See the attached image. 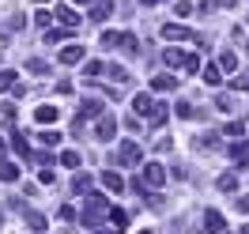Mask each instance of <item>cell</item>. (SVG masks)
Masks as SVG:
<instances>
[{
    "instance_id": "9",
    "label": "cell",
    "mask_w": 249,
    "mask_h": 234,
    "mask_svg": "<svg viewBox=\"0 0 249 234\" xmlns=\"http://www.w3.org/2000/svg\"><path fill=\"white\" fill-rule=\"evenodd\" d=\"M143 181L159 189V185H162V181H166V170H162L159 162H147V166H143Z\"/></svg>"
},
{
    "instance_id": "23",
    "label": "cell",
    "mask_w": 249,
    "mask_h": 234,
    "mask_svg": "<svg viewBox=\"0 0 249 234\" xmlns=\"http://www.w3.org/2000/svg\"><path fill=\"white\" fill-rule=\"evenodd\" d=\"M162 61L170 64V68H178V64H185V53H181V49H166V53H162Z\"/></svg>"
},
{
    "instance_id": "16",
    "label": "cell",
    "mask_w": 249,
    "mask_h": 234,
    "mask_svg": "<svg viewBox=\"0 0 249 234\" xmlns=\"http://www.w3.org/2000/svg\"><path fill=\"white\" fill-rule=\"evenodd\" d=\"M12 147L19 151V159H34V151H31V144H27L23 132H12Z\"/></svg>"
},
{
    "instance_id": "32",
    "label": "cell",
    "mask_w": 249,
    "mask_h": 234,
    "mask_svg": "<svg viewBox=\"0 0 249 234\" xmlns=\"http://www.w3.org/2000/svg\"><path fill=\"white\" fill-rule=\"evenodd\" d=\"M61 166H68V170L79 166V151H64V155H61Z\"/></svg>"
},
{
    "instance_id": "29",
    "label": "cell",
    "mask_w": 249,
    "mask_h": 234,
    "mask_svg": "<svg viewBox=\"0 0 249 234\" xmlns=\"http://www.w3.org/2000/svg\"><path fill=\"white\" fill-rule=\"evenodd\" d=\"M174 113H178L181 121H189V117H196V109L189 106V102H178V106H174Z\"/></svg>"
},
{
    "instance_id": "40",
    "label": "cell",
    "mask_w": 249,
    "mask_h": 234,
    "mask_svg": "<svg viewBox=\"0 0 249 234\" xmlns=\"http://www.w3.org/2000/svg\"><path fill=\"white\" fill-rule=\"evenodd\" d=\"M231 87H234V91H246V87H249V76H246V79H242V76L231 79Z\"/></svg>"
},
{
    "instance_id": "25",
    "label": "cell",
    "mask_w": 249,
    "mask_h": 234,
    "mask_svg": "<svg viewBox=\"0 0 249 234\" xmlns=\"http://www.w3.org/2000/svg\"><path fill=\"white\" fill-rule=\"evenodd\" d=\"M215 185L223 189V193H234V189H238V178H234V174H223V178H219Z\"/></svg>"
},
{
    "instance_id": "15",
    "label": "cell",
    "mask_w": 249,
    "mask_h": 234,
    "mask_svg": "<svg viewBox=\"0 0 249 234\" xmlns=\"http://www.w3.org/2000/svg\"><path fill=\"white\" fill-rule=\"evenodd\" d=\"M231 159L238 162V170H246L249 166V147L246 144H231Z\"/></svg>"
},
{
    "instance_id": "4",
    "label": "cell",
    "mask_w": 249,
    "mask_h": 234,
    "mask_svg": "<svg viewBox=\"0 0 249 234\" xmlns=\"http://www.w3.org/2000/svg\"><path fill=\"white\" fill-rule=\"evenodd\" d=\"M162 38H166V42H196V34L189 31L185 23H166V27H162Z\"/></svg>"
},
{
    "instance_id": "10",
    "label": "cell",
    "mask_w": 249,
    "mask_h": 234,
    "mask_svg": "<svg viewBox=\"0 0 249 234\" xmlns=\"http://www.w3.org/2000/svg\"><path fill=\"white\" fill-rule=\"evenodd\" d=\"M132 109H136L140 117H151V113H155V98H151V94H136V98H132Z\"/></svg>"
},
{
    "instance_id": "6",
    "label": "cell",
    "mask_w": 249,
    "mask_h": 234,
    "mask_svg": "<svg viewBox=\"0 0 249 234\" xmlns=\"http://www.w3.org/2000/svg\"><path fill=\"white\" fill-rule=\"evenodd\" d=\"M117 162H121V166H136V162H140V147H136V144H121V147H117Z\"/></svg>"
},
{
    "instance_id": "31",
    "label": "cell",
    "mask_w": 249,
    "mask_h": 234,
    "mask_svg": "<svg viewBox=\"0 0 249 234\" xmlns=\"http://www.w3.org/2000/svg\"><path fill=\"white\" fill-rule=\"evenodd\" d=\"M38 140L46 144V147H53V144H61V132H53V128H46V132H42Z\"/></svg>"
},
{
    "instance_id": "45",
    "label": "cell",
    "mask_w": 249,
    "mask_h": 234,
    "mask_svg": "<svg viewBox=\"0 0 249 234\" xmlns=\"http://www.w3.org/2000/svg\"><path fill=\"white\" fill-rule=\"evenodd\" d=\"M140 234H151V231H140Z\"/></svg>"
},
{
    "instance_id": "22",
    "label": "cell",
    "mask_w": 249,
    "mask_h": 234,
    "mask_svg": "<svg viewBox=\"0 0 249 234\" xmlns=\"http://www.w3.org/2000/svg\"><path fill=\"white\" fill-rule=\"evenodd\" d=\"M27 227H31L34 234L46 231V216H38V212H27Z\"/></svg>"
},
{
    "instance_id": "33",
    "label": "cell",
    "mask_w": 249,
    "mask_h": 234,
    "mask_svg": "<svg viewBox=\"0 0 249 234\" xmlns=\"http://www.w3.org/2000/svg\"><path fill=\"white\" fill-rule=\"evenodd\" d=\"M174 16H193V4H189V0H178V4H174Z\"/></svg>"
},
{
    "instance_id": "24",
    "label": "cell",
    "mask_w": 249,
    "mask_h": 234,
    "mask_svg": "<svg viewBox=\"0 0 249 234\" xmlns=\"http://www.w3.org/2000/svg\"><path fill=\"white\" fill-rule=\"evenodd\" d=\"M91 189V174H76L72 178V193H87Z\"/></svg>"
},
{
    "instance_id": "18",
    "label": "cell",
    "mask_w": 249,
    "mask_h": 234,
    "mask_svg": "<svg viewBox=\"0 0 249 234\" xmlns=\"http://www.w3.org/2000/svg\"><path fill=\"white\" fill-rule=\"evenodd\" d=\"M178 76H151V91H174Z\"/></svg>"
},
{
    "instance_id": "27",
    "label": "cell",
    "mask_w": 249,
    "mask_h": 234,
    "mask_svg": "<svg viewBox=\"0 0 249 234\" xmlns=\"http://www.w3.org/2000/svg\"><path fill=\"white\" fill-rule=\"evenodd\" d=\"M109 219H113V227H128V212L121 208H109Z\"/></svg>"
},
{
    "instance_id": "7",
    "label": "cell",
    "mask_w": 249,
    "mask_h": 234,
    "mask_svg": "<svg viewBox=\"0 0 249 234\" xmlns=\"http://www.w3.org/2000/svg\"><path fill=\"white\" fill-rule=\"evenodd\" d=\"M109 12H113V0H91V12H87V16H91L94 23H106Z\"/></svg>"
},
{
    "instance_id": "8",
    "label": "cell",
    "mask_w": 249,
    "mask_h": 234,
    "mask_svg": "<svg viewBox=\"0 0 249 234\" xmlns=\"http://www.w3.org/2000/svg\"><path fill=\"white\" fill-rule=\"evenodd\" d=\"M53 16L61 19V27H68V31H76V27H79V12H76V8H68V4H61Z\"/></svg>"
},
{
    "instance_id": "21",
    "label": "cell",
    "mask_w": 249,
    "mask_h": 234,
    "mask_svg": "<svg viewBox=\"0 0 249 234\" xmlns=\"http://www.w3.org/2000/svg\"><path fill=\"white\" fill-rule=\"evenodd\" d=\"M106 76L113 79V83H128V72H124L121 64H106Z\"/></svg>"
},
{
    "instance_id": "28",
    "label": "cell",
    "mask_w": 249,
    "mask_h": 234,
    "mask_svg": "<svg viewBox=\"0 0 249 234\" xmlns=\"http://www.w3.org/2000/svg\"><path fill=\"white\" fill-rule=\"evenodd\" d=\"M219 68H223V72H234V68H238V57H234V53H223V57H219Z\"/></svg>"
},
{
    "instance_id": "1",
    "label": "cell",
    "mask_w": 249,
    "mask_h": 234,
    "mask_svg": "<svg viewBox=\"0 0 249 234\" xmlns=\"http://www.w3.org/2000/svg\"><path fill=\"white\" fill-rule=\"evenodd\" d=\"M102 216H109V200H106V197H98V193H91L87 204H83L79 223H83V227H102Z\"/></svg>"
},
{
    "instance_id": "13",
    "label": "cell",
    "mask_w": 249,
    "mask_h": 234,
    "mask_svg": "<svg viewBox=\"0 0 249 234\" xmlns=\"http://www.w3.org/2000/svg\"><path fill=\"white\" fill-rule=\"evenodd\" d=\"M102 72H106V64H102V61H87V64H83V83H91V87H94V79L102 76Z\"/></svg>"
},
{
    "instance_id": "43",
    "label": "cell",
    "mask_w": 249,
    "mask_h": 234,
    "mask_svg": "<svg viewBox=\"0 0 249 234\" xmlns=\"http://www.w3.org/2000/svg\"><path fill=\"white\" fill-rule=\"evenodd\" d=\"M219 4H223V8H231V4H234V0H219Z\"/></svg>"
},
{
    "instance_id": "17",
    "label": "cell",
    "mask_w": 249,
    "mask_h": 234,
    "mask_svg": "<svg viewBox=\"0 0 249 234\" xmlns=\"http://www.w3.org/2000/svg\"><path fill=\"white\" fill-rule=\"evenodd\" d=\"M102 185H106L109 193H121V189H124V178H121V174H113V170H106V174H102Z\"/></svg>"
},
{
    "instance_id": "48",
    "label": "cell",
    "mask_w": 249,
    "mask_h": 234,
    "mask_svg": "<svg viewBox=\"0 0 249 234\" xmlns=\"http://www.w3.org/2000/svg\"><path fill=\"white\" fill-rule=\"evenodd\" d=\"M246 234H249V231H246Z\"/></svg>"
},
{
    "instance_id": "14",
    "label": "cell",
    "mask_w": 249,
    "mask_h": 234,
    "mask_svg": "<svg viewBox=\"0 0 249 234\" xmlns=\"http://www.w3.org/2000/svg\"><path fill=\"white\" fill-rule=\"evenodd\" d=\"M87 57V49L83 46H68V49H61V64H79Z\"/></svg>"
},
{
    "instance_id": "26",
    "label": "cell",
    "mask_w": 249,
    "mask_h": 234,
    "mask_svg": "<svg viewBox=\"0 0 249 234\" xmlns=\"http://www.w3.org/2000/svg\"><path fill=\"white\" fill-rule=\"evenodd\" d=\"M12 87H16V72L4 68V72H0V91H12Z\"/></svg>"
},
{
    "instance_id": "12",
    "label": "cell",
    "mask_w": 249,
    "mask_h": 234,
    "mask_svg": "<svg viewBox=\"0 0 249 234\" xmlns=\"http://www.w3.org/2000/svg\"><path fill=\"white\" fill-rule=\"evenodd\" d=\"M79 117H83V121H87V117H102V102H98V98H83V102H79Z\"/></svg>"
},
{
    "instance_id": "5",
    "label": "cell",
    "mask_w": 249,
    "mask_h": 234,
    "mask_svg": "<svg viewBox=\"0 0 249 234\" xmlns=\"http://www.w3.org/2000/svg\"><path fill=\"white\" fill-rule=\"evenodd\" d=\"M204 231H208V234H223V231H227V219L219 216L215 208H208V212H204Z\"/></svg>"
},
{
    "instance_id": "20",
    "label": "cell",
    "mask_w": 249,
    "mask_h": 234,
    "mask_svg": "<svg viewBox=\"0 0 249 234\" xmlns=\"http://www.w3.org/2000/svg\"><path fill=\"white\" fill-rule=\"evenodd\" d=\"M204 83L219 87V83H223V68H219V64H208V68H204Z\"/></svg>"
},
{
    "instance_id": "41",
    "label": "cell",
    "mask_w": 249,
    "mask_h": 234,
    "mask_svg": "<svg viewBox=\"0 0 249 234\" xmlns=\"http://www.w3.org/2000/svg\"><path fill=\"white\" fill-rule=\"evenodd\" d=\"M234 204H238V212H249V197H238Z\"/></svg>"
},
{
    "instance_id": "47",
    "label": "cell",
    "mask_w": 249,
    "mask_h": 234,
    "mask_svg": "<svg viewBox=\"0 0 249 234\" xmlns=\"http://www.w3.org/2000/svg\"><path fill=\"white\" fill-rule=\"evenodd\" d=\"M79 4H83V0H79Z\"/></svg>"
},
{
    "instance_id": "3",
    "label": "cell",
    "mask_w": 249,
    "mask_h": 234,
    "mask_svg": "<svg viewBox=\"0 0 249 234\" xmlns=\"http://www.w3.org/2000/svg\"><path fill=\"white\" fill-rule=\"evenodd\" d=\"M113 132H117V117H113V113H102V117H98V121H94V140H113Z\"/></svg>"
},
{
    "instance_id": "44",
    "label": "cell",
    "mask_w": 249,
    "mask_h": 234,
    "mask_svg": "<svg viewBox=\"0 0 249 234\" xmlns=\"http://www.w3.org/2000/svg\"><path fill=\"white\" fill-rule=\"evenodd\" d=\"M140 4H162V0H140Z\"/></svg>"
},
{
    "instance_id": "30",
    "label": "cell",
    "mask_w": 249,
    "mask_h": 234,
    "mask_svg": "<svg viewBox=\"0 0 249 234\" xmlns=\"http://www.w3.org/2000/svg\"><path fill=\"white\" fill-rule=\"evenodd\" d=\"M185 72H200V57L196 53H185V64H181Z\"/></svg>"
},
{
    "instance_id": "42",
    "label": "cell",
    "mask_w": 249,
    "mask_h": 234,
    "mask_svg": "<svg viewBox=\"0 0 249 234\" xmlns=\"http://www.w3.org/2000/svg\"><path fill=\"white\" fill-rule=\"evenodd\" d=\"M124 231V227H109V231H102V234H121Z\"/></svg>"
},
{
    "instance_id": "46",
    "label": "cell",
    "mask_w": 249,
    "mask_h": 234,
    "mask_svg": "<svg viewBox=\"0 0 249 234\" xmlns=\"http://www.w3.org/2000/svg\"><path fill=\"white\" fill-rule=\"evenodd\" d=\"M38 4H46V0H38Z\"/></svg>"
},
{
    "instance_id": "35",
    "label": "cell",
    "mask_w": 249,
    "mask_h": 234,
    "mask_svg": "<svg viewBox=\"0 0 249 234\" xmlns=\"http://www.w3.org/2000/svg\"><path fill=\"white\" fill-rule=\"evenodd\" d=\"M27 68H31V72H38V76H42V72H46L49 64H46V61H38V57H31V61H27Z\"/></svg>"
},
{
    "instance_id": "39",
    "label": "cell",
    "mask_w": 249,
    "mask_h": 234,
    "mask_svg": "<svg viewBox=\"0 0 249 234\" xmlns=\"http://www.w3.org/2000/svg\"><path fill=\"white\" fill-rule=\"evenodd\" d=\"M61 219H64V223H72V219H76V208H68V204H61Z\"/></svg>"
},
{
    "instance_id": "11",
    "label": "cell",
    "mask_w": 249,
    "mask_h": 234,
    "mask_svg": "<svg viewBox=\"0 0 249 234\" xmlns=\"http://www.w3.org/2000/svg\"><path fill=\"white\" fill-rule=\"evenodd\" d=\"M57 117H61V109H57V106H38V109H34V121H38V125H53Z\"/></svg>"
},
{
    "instance_id": "37",
    "label": "cell",
    "mask_w": 249,
    "mask_h": 234,
    "mask_svg": "<svg viewBox=\"0 0 249 234\" xmlns=\"http://www.w3.org/2000/svg\"><path fill=\"white\" fill-rule=\"evenodd\" d=\"M242 132H246V125H242V121H231V125H227V136H242Z\"/></svg>"
},
{
    "instance_id": "34",
    "label": "cell",
    "mask_w": 249,
    "mask_h": 234,
    "mask_svg": "<svg viewBox=\"0 0 249 234\" xmlns=\"http://www.w3.org/2000/svg\"><path fill=\"white\" fill-rule=\"evenodd\" d=\"M151 121H155V125H162V121H166V106H162V102H155V113H151Z\"/></svg>"
},
{
    "instance_id": "38",
    "label": "cell",
    "mask_w": 249,
    "mask_h": 234,
    "mask_svg": "<svg viewBox=\"0 0 249 234\" xmlns=\"http://www.w3.org/2000/svg\"><path fill=\"white\" fill-rule=\"evenodd\" d=\"M64 34H72V31H68V27H61V31H49V34H46V42H61Z\"/></svg>"
},
{
    "instance_id": "19",
    "label": "cell",
    "mask_w": 249,
    "mask_h": 234,
    "mask_svg": "<svg viewBox=\"0 0 249 234\" xmlns=\"http://www.w3.org/2000/svg\"><path fill=\"white\" fill-rule=\"evenodd\" d=\"M0 181H8V185L19 181V166H16V162H0Z\"/></svg>"
},
{
    "instance_id": "36",
    "label": "cell",
    "mask_w": 249,
    "mask_h": 234,
    "mask_svg": "<svg viewBox=\"0 0 249 234\" xmlns=\"http://www.w3.org/2000/svg\"><path fill=\"white\" fill-rule=\"evenodd\" d=\"M49 19H53V16H49V12H46V8H38V12H34V23H38V27H46V23H49Z\"/></svg>"
},
{
    "instance_id": "2",
    "label": "cell",
    "mask_w": 249,
    "mask_h": 234,
    "mask_svg": "<svg viewBox=\"0 0 249 234\" xmlns=\"http://www.w3.org/2000/svg\"><path fill=\"white\" fill-rule=\"evenodd\" d=\"M102 46H109V49H124V53H136V34H128V31H106L102 34Z\"/></svg>"
}]
</instances>
